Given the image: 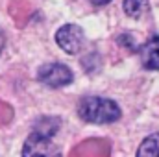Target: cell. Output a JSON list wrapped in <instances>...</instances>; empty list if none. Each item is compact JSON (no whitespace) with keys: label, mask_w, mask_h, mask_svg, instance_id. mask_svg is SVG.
I'll return each instance as SVG.
<instances>
[{"label":"cell","mask_w":159,"mask_h":157,"mask_svg":"<svg viewBox=\"0 0 159 157\" xmlns=\"http://www.w3.org/2000/svg\"><path fill=\"white\" fill-rule=\"evenodd\" d=\"M80 117L91 124H111L120 118V107L109 98L87 96L78 105Z\"/></svg>","instance_id":"1"},{"label":"cell","mask_w":159,"mask_h":157,"mask_svg":"<svg viewBox=\"0 0 159 157\" xmlns=\"http://www.w3.org/2000/svg\"><path fill=\"white\" fill-rule=\"evenodd\" d=\"M22 157H61L57 146L52 142V137L41 135V133H32L28 141L24 142L22 148Z\"/></svg>","instance_id":"2"},{"label":"cell","mask_w":159,"mask_h":157,"mask_svg":"<svg viewBox=\"0 0 159 157\" xmlns=\"http://www.w3.org/2000/svg\"><path fill=\"white\" fill-rule=\"evenodd\" d=\"M83 41H85V34L76 24H65L56 34V43L67 54H78L83 48Z\"/></svg>","instance_id":"3"},{"label":"cell","mask_w":159,"mask_h":157,"mask_svg":"<svg viewBox=\"0 0 159 157\" xmlns=\"http://www.w3.org/2000/svg\"><path fill=\"white\" fill-rule=\"evenodd\" d=\"M39 79L44 85L57 89V87H65L72 81V72L69 67H65L61 63H48L39 69Z\"/></svg>","instance_id":"4"},{"label":"cell","mask_w":159,"mask_h":157,"mask_svg":"<svg viewBox=\"0 0 159 157\" xmlns=\"http://www.w3.org/2000/svg\"><path fill=\"white\" fill-rule=\"evenodd\" d=\"M139 57H141L143 67H146L148 70H159V37L157 35L150 37L144 44H141Z\"/></svg>","instance_id":"5"},{"label":"cell","mask_w":159,"mask_h":157,"mask_svg":"<svg viewBox=\"0 0 159 157\" xmlns=\"http://www.w3.org/2000/svg\"><path fill=\"white\" fill-rule=\"evenodd\" d=\"M137 157H159V133L146 137L141 142L137 150Z\"/></svg>","instance_id":"6"},{"label":"cell","mask_w":159,"mask_h":157,"mask_svg":"<svg viewBox=\"0 0 159 157\" xmlns=\"http://www.w3.org/2000/svg\"><path fill=\"white\" fill-rule=\"evenodd\" d=\"M146 9H148V0H124V11L133 19H139Z\"/></svg>","instance_id":"7"},{"label":"cell","mask_w":159,"mask_h":157,"mask_svg":"<svg viewBox=\"0 0 159 157\" xmlns=\"http://www.w3.org/2000/svg\"><path fill=\"white\" fill-rule=\"evenodd\" d=\"M91 2H93L94 6H104V4H107L109 0H91Z\"/></svg>","instance_id":"8"},{"label":"cell","mask_w":159,"mask_h":157,"mask_svg":"<svg viewBox=\"0 0 159 157\" xmlns=\"http://www.w3.org/2000/svg\"><path fill=\"white\" fill-rule=\"evenodd\" d=\"M4 44H6V37H4V34L0 32V52H2V48H4Z\"/></svg>","instance_id":"9"}]
</instances>
